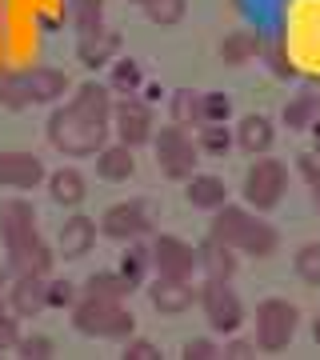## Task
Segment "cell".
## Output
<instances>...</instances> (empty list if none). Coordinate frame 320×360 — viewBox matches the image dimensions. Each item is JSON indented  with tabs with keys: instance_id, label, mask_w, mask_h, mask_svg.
I'll use <instances>...</instances> for the list:
<instances>
[{
	"instance_id": "ba28073f",
	"label": "cell",
	"mask_w": 320,
	"mask_h": 360,
	"mask_svg": "<svg viewBox=\"0 0 320 360\" xmlns=\"http://www.w3.org/2000/svg\"><path fill=\"white\" fill-rule=\"evenodd\" d=\"M196 300H200L205 321H208V328H212L217 336H232L244 324V304H241V296L229 288V281H212V276H205Z\"/></svg>"
},
{
	"instance_id": "c3c4849f",
	"label": "cell",
	"mask_w": 320,
	"mask_h": 360,
	"mask_svg": "<svg viewBox=\"0 0 320 360\" xmlns=\"http://www.w3.org/2000/svg\"><path fill=\"white\" fill-rule=\"evenodd\" d=\"M312 205H316V212H320V184H312Z\"/></svg>"
},
{
	"instance_id": "5b68a950",
	"label": "cell",
	"mask_w": 320,
	"mask_h": 360,
	"mask_svg": "<svg viewBox=\"0 0 320 360\" xmlns=\"http://www.w3.org/2000/svg\"><path fill=\"white\" fill-rule=\"evenodd\" d=\"M241 193H244V205L252 212H272L284 200V193H288V168H284V160H272V156L252 160L248 172H244Z\"/></svg>"
},
{
	"instance_id": "9c48e42d",
	"label": "cell",
	"mask_w": 320,
	"mask_h": 360,
	"mask_svg": "<svg viewBox=\"0 0 320 360\" xmlns=\"http://www.w3.org/2000/svg\"><path fill=\"white\" fill-rule=\"evenodd\" d=\"M113 132L116 141L128 144V148H141V144H153V104L144 101V96H120V101L113 104Z\"/></svg>"
},
{
	"instance_id": "277c9868",
	"label": "cell",
	"mask_w": 320,
	"mask_h": 360,
	"mask_svg": "<svg viewBox=\"0 0 320 360\" xmlns=\"http://www.w3.org/2000/svg\"><path fill=\"white\" fill-rule=\"evenodd\" d=\"M72 328L92 340H128L136 333V316H132V309H124V300L80 296L72 304Z\"/></svg>"
},
{
	"instance_id": "cb8c5ba5",
	"label": "cell",
	"mask_w": 320,
	"mask_h": 360,
	"mask_svg": "<svg viewBox=\"0 0 320 360\" xmlns=\"http://www.w3.org/2000/svg\"><path fill=\"white\" fill-rule=\"evenodd\" d=\"M168 112H172V124H180V129H200L205 124V92L177 89L168 96Z\"/></svg>"
},
{
	"instance_id": "8d00e7d4",
	"label": "cell",
	"mask_w": 320,
	"mask_h": 360,
	"mask_svg": "<svg viewBox=\"0 0 320 360\" xmlns=\"http://www.w3.org/2000/svg\"><path fill=\"white\" fill-rule=\"evenodd\" d=\"M80 300V292H77V284L72 281H52L49 276V309H56V312H72V304Z\"/></svg>"
},
{
	"instance_id": "d4e9b609",
	"label": "cell",
	"mask_w": 320,
	"mask_h": 360,
	"mask_svg": "<svg viewBox=\"0 0 320 360\" xmlns=\"http://www.w3.org/2000/svg\"><path fill=\"white\" fill-rule=\"evenodd\" d=\"M68 104H77L80 112H89V116H96V120H108V124H113V104L116 101H113V89L101 84V80H84Z\"/></svg>"
},
{
	"instance_id": "ac0fdd59",
	"label": "cell",
	"mask_w": 320,
	"mask_h": 360,
	"mask_svg": "<svg viewBox=\"0 0 320 360\" xmlns=\"http://www.w3.org/2000/svg\"><path fill=\"white\" fill-rule=\"evenodd\" d=\"M232 141H236V148L248 156H264L272 148V141H276V129H272L269 116L260 112H248L236 120V129H232Z\"/></svg>"
},
{
	"instance_id": "7c38bea8",
	"label": "cell",
	"mask_w": 320,
	"mask_h": 360,
	"mask_svg": "<svg viewBox=\"0 0 320 360\" xmlns=\"http://www.w3.org/2000/svg\"><path fill=\"white\" fill-rule=\"evenodd\" d=\"M44 180H49V172H44V160L37 153H20V148H4L0 153V188L32 193Z\"/></svg>"
},
{
	"instance_id": "f35d334b",
	"label": "cell",
	"mask_w": 320,
	"mask_h": 360,
	"mask_svg": "<svg viewBox=\"0 0 320 360\" xmlns=\"http://www.w3.org/2000/svg\"><path fill=\"white\" fill-rule=\"evenodd\" d=\"M180 356L184 360H220V345L212 336H196V340H188V345L180 348Z\"/></svg>"
},
{
	"instance_id": "3957f363",
	"label": "cell",
	"mask_w": 320,
	"mask_h": 360,
	"mask_svg": "<svg viewBox=\"0 0 320 360\" xmlns=\"http://www.w3.org/2000/svg\"><path fill=\"white\" fill-rule=\"evenodd\" d=\"M108 132H113L108 120L80 112L77 104H60L49 116V144L64 156H96L108 144Z\"/></svg>"
},
{
	"instance_id": "681fc988",
	"label": "cell",
	"mask_w": 320,
	"mask_h": 360,
	"mask_svg": "<svg viewBox=\"0 0 320 360\" xmlns=\"http://www.w3.org/2000/svg\"><path fill=\"white\" fill-rule=\"evenodd\" d=\"M312 340H316V345H320V316H316V321H312Z\"/></svg>"
},
{
	"instance_id": "f907efd6",
	"label": "cell",
	"mask_w": 320,
	"mask_h": 360,
	"mask_svg": "<svg viewBox=\"0 0 320 360\" xmlns=\"http://www.w3.org/2000/svg\"><path fill=\"white\" fill-rule=\"evenodd\" d=\"M132 4H141V8H144V0H132Z\"/></svg>"
},
{
	"instance_id": "d6986e66",
	"label": "cell",
	"mask_w": 320,
	"mask_h": 360,
	"mask_svg": "<svg viewBox=\"0 0 320 360\" xmlns=\"http://www.w3.org/2000/svg\"><path fill=\"white\" fill-rule=\"evenodd\" d=\"M184 196H188L192 208H205V212H217L220 205H229V184L212 172H192L184 180Z\"/></svg>"
},
{
	"instance_id": "8992f818",
	"label": "cell",
	"mask_w": 320,
	"mask_h": 360,
	"mask_svg": "<svg viewBox=\"0 0 320 360\" xmlns=\"http://www.w3.org/2000/svg\"><path fill=\"white\" fill-rule=\"evenodd\" d=\"M153 153H156L160 176H168V180H188L196 172V165H200V148L188 136V129H180V124H168V129L153 132Z\"/></svg>"
},
{
	"instance_id": "8fae6325",
	"label": "cell",
	"mask_w": 320,
	"mask_h": 360,
	"mask_svg": "<svg viewBox=\"0 0 320 360\" xmlns=\"http://www.w3.org/2000/svg\"><path fill=\"white\" fill-rule=\"evenodd\" d=\"M148 229H153V220H148V212H144L141 200H120V205H108V208H104V217H101V232L108 236V240H120V245L141 240Z\"/></svg>"
},
{
	"instance_id": "603a6c76",
	"label": "cell",
	"mask_w": 320,
	"mask_h": 360,
	"mask_svg": "<svg viewBox=\"0 0 320 360\" xmlns=\"http://www.w3.org/2000/svg\"><path fill=\"white\" fill-rule=\"evenodd\" d=\"M136 172V156L128 144H104L101 153H96V176L108 180V184H120V180H132Z\"/></svg>"
},
{
	"instance_id": "b9f144b4",
	"label": "cell",
	"mask_w": 320,
	"mask_h": 360,
	"mask_svg": "<svg viewBox=\"0 0 320 360\" xmlns=\"http://www.w3.org/2000/svg\"><path fill=\"white\" fill-rule=\"evenodd\" d=\"M260 348H256V340H244V336H232L229 345H220V356L224 360H248V356H256Z\"/></svg>"
},
{
	"instance_id": "5bb4252c",
	"label": "cell",
	"mask_w": 320,
	"mask_h": 360,
	"mask_svg": "<svg viewBox=\"0 0 320 360\" xmlns=\"http://www.w3.org/2000/svg\"><path fill=\"white\" fill-rule=\"evenodd\" d=\"M20 84H25V92H28L32 104H56V101H64V92L72 89L60 68H49V65L20 68Z\"/></svg>"
},
{
	"instance_id": "74e56055",
	"label": "cell",
	"mask_w": 320,
	"mask_h": 360,
	"mask_svg": "<svg viewBox=\"0 0 320 360\" xmlns=\"http://www.w3.org/2000/svg\"><path fill=\"white\" fill-rule=\"evenodd\" d=\"M120 360H160V348L153 345V340H144V336H128L124 348H120Z\"/></svg>"
},
{
	"instance_id": "2e32d148",
	"label": "cell",
	"mask_w": 320,
	"mask_h": 360,
	"mask_svg": "<svg viewBox=\"0 0 320 360\" xmlns=\"http://www.w3.org/2000/svg\"><path fill=\"white\" fill-rule=\"evenodd\" d=\"M96 220L84 217V212H72V217L60 224V232H56V252H60L64 260H80L89 257V248L96 245Z\"/></svg>"
},
{
	"instance_id": "44dd1931",
	"label": "cell",
	"mask_w": 320,
	"mask_h": 360,
	"mask_svg": "<svg viewBox=\"0 0 320 360\" xmlns=\"http://www.w3.org/2000/svg\"><path fill=\"white\" fill-rule=\"evenodd\" d=\"M44 184H49L52 205L60 208H80L84 196H89V180L80 176V168H56V172H49Z\"/></svg>"
},
{
	"instance_id": "83f0119b",
	"label": "cell",
	"mask_w": 320,
	"mask_h": 360,
	"mask_svg": "<svg viewBox=\"0 0 320 360\" xmlns=\"http://www.w3.org/2000/svg\"><path fill=\"white\" fill-rule=\"evenodd\" d=\"M132 292L136 288L120 276V269H101L84 281V296H101V300H128Z\"/></svg>"
},
{
	"instance_id": "1f68e13d",
	"label": "cell",
	"mask_w": 320,
	"mask_h": 360,
	"mask_svg": "<svg viewBox=\"0 0 320 360\" xmlns=\"http://www.w3.org/2000/svg\"><path fill=\"white\" fill-rule=\"evenodd\" d=\"M184 13H188V0H144V16H148L153 25H160V28L180 25Z\"/></svg>"
},
{
	"instance_id": "ffe728a7",
	"label": "cell",
	"mask_w": 320,
	"mask_h": 360,
	"mask_svg": "<svg viewBox=\"0 0 320 360\" xmlns=\"http://www.w3.org/2000/svg\"><path fill=\"white\" fill-rule=\"evenodd\" d=\"M196 260H200V272L212 276V281H232L236 269H241V260H236V248H229L224 240L217 236H208L205 245L196 248Z\"/></svg>"
},
{
	"instance_id": "60d3db41",
	"label": "cell",
	"mask_w": 320,
	"mask_h": 360,
	"mask_svg": "<svg viewBox=\"0 0 320 360\" xmlns=\"http://www.w3.org/2000/svg\"><path fill=\"white\" fill-rule=\"evenodd\" d=\"M16 321H20V316H16L13 309L0 312V352H13L16 340H20V328H16Z\"/></svg>"
},
{
	"instance_id": "4fadbf2b",
	"label": "cell",
	"mask_w": 320,
	"mask_h": 360,
	"mask_svg": "<svg viewBox=\"0 0 320 360\" xmlns=\"http://www.w3.org/2000/svg\"><path fill=\"white\" fill-rule=\"evenodd\" d=\"M8 309L20 321H32L49 309V276H13L8 284Z\"/></svg>"
},
{
	"instance_id": "6da1fadb",
	"label": "cell",
	"mask_w": 320,
	"mask_h": 360,
	"mask_svg": "<svg viewBox=\"0 0 320 360\" xmlns=\"http://www.w3.org/2000/svg\"><path fill=\"white\" fill-rule=\"evenodd\" d=\"M0 240L8 252V272L13 276H49L52 272V248L37 229V212L28 200H4L0 205Z\"/></svg>"
},
{
	"instance_id": "d590c367",
	"label": "cell",
	"mask_w": 320,
	"mask_h": 360,
	"mask_svg": "<svg viewBox=\"0 0 320 360\" xmlns=\"http://www.w3.org/2000/svg\"><path fill=\"white\" fill-rule=\"evenodd\" d=\"M229 120H232L229 92H205V124H229Z\"/></svg>"
},
{
	"instance_id": "ab89813d",
	"label": "cell",
	"mask_w": 320,
	"mask_h": 360,
	"mask_svg": "<svg viewBox=\"0 0 320 360\" xmlns=\"http://www.w3.org/2000/svg\"><path fill=\"white\" fill-rule=\"evenodd\" d=\"M260 52L269 56V68H272V77H281V80H293V77H296V65L288 60V56H284V49H281V44H264Z\"/></svg>"
},
{
	"instance_id": "f546056e",
	"label": "cell",
	"mask_w": 320,
	"mask_h": 360,
	"mask_svg": "<svg viewBox=\"0 0 320 360\" xmlns=\"http://www.w3.org/2000/svg\"><path fill=\"white\" fill-rule=\"evenodd\" d=\"M312 120H316V96L300 92V96H293V101L284 104V129H288V132L312 129Z\"/></svg>"
},
{
	"instance_id": "4316f807",
	"label": "cell",
	"mask_w": 320,
	"mask_h": 360,
	"mask_svg": "<svg viewBox=\"0 0 320 360\" xmlns=\"http://www.w3.org/2000/svg\"><path fill=\"white\" fill-rule=\"evenodd\" d=\"M108 89L120 92V96H132V92L144 89V68L136 56H116L108 65Z\"/></svg>"
},
{
	"instance_id": "4dcf8cb0",
	"label": "cell",
	"mask_w": 320,
	"mask_h": 360,
	"mask_svg": "<svg viewBox=\"0 0 320 360\" xmlns=\"http://www.w3.org/2000/svg\"><path fill=\"white\" fill-rule=\"evenodd\" d=\"M232 144L236 141H232L229 124H200V129H196V148H200L205 156H224Z\"/></svg>"
},
{
	"instance_id": "ee69618b",
	"label": "cell",
	"mask_w": 320,
	"mask_h": 360,
	"mask_svg": "<svg viewBox=\"0 0 320 360\" xmlns=\"http://www.w3.org/2000/svg\"><path fill=\"white\" fill-rule=\"evenodd\" d=\"M37 28H40V32H56V28H64V13H60V16L37 13Z\"/></svg>"
},
{
	"instance_id": "f6af8a7d",
	"label": "cell",
	"mask_w": 320,
	"mask_h": 360,
	"mask_svg": "<svg viewBox=\"0 0 320 360\" xmlns=\"http://www.w3.org/2000/svg\"><path fill=\"white\" fill-rule=\"evenodd\" d=\"M308 132H312V153H316V160H320V116L312 120V129Z\"/></svg>"
},
{
	"instance_id": "7dc6e473",
	"label": "cell",
	"mask_w": 320,
	"mask_h": 360,
	"mask_svg": "<svg viewBox=\"0 0 320 360\" xmlns=\"http://www.w3.org/2000/svg\"><path fill=\"white\" fill-rule=\"evenodd\" d=\"M8 276H13V272H8V269H0V296L8 292V284H13V281H8Z\"/></svg>"
},
{
	"instance_id": "e0dca14e",
	"label": "cell",
	"mask_w": 320,
	"mask_h": 360,
	"mask_svg": "<svg viewBox=\"0 0 320 360\" xmlns=\"http://www.w3.org/2000/svg\"><path fill=\"white\" fill-rule=\"evenodd\" d=\"M120 56V32H113V28H96V32H84V37L77 40V60L84 68H108Z\"/></svg>"
},
{
	"instance_id": "836d02e7",
	"label": "cell",
	"mask_w": 320,
	"mask_h": 360,
	"mask_svg": "<svg viewBox=\"0 0 320 360\" xmlns=\"http://www.w3.org/2000/svg\"><path fill=\"white\" fill-rule=\"evenodd\" d=\"M293 269H296V276H300L305 284L320 288V245H316V240H308V245H300V248H296Z\"/></svg>"
},
{
	"instance_id": "bcb514c9",
	"label": "cell",
	"mask_w": 320,
	"mask_h": 360,
	"mask_svg": "<svg viewBox=\"0 0 320 360\" xmlns=\"http://www.w3.org/2000/svg\"><path fill=\"white\" fill-rule=\"evenodd\" d=\"M305 92L320 101V77H308V80H305Z\"/></svg>"
},
{
	"instance_id": "7402d4cb",
	"label": "cell",
	"mask_w": 320,
	"mask_h": 360,
	"mask_svg": "<svg viewBox=\"0 0 320 360\" xmlns=\"http://www.w3.org/2000/svg\"><path fill=\"white\" fill-rule=\"evenodd\" d=\"M260 49H264V37H260L256 28H232V32H224V40H220V60L232 65V68H241V65H248V60H256Z\"/></svg>"
},
{
	"instance_id": "7bdbcfd3",
	"label": "cell",
	"mask_w": 320,
	"mask_h": 360,
	"mask_svg": "<svg viewBox=\"0 0 320 360\" xmlns=\"http://www.w3.org/2000/svg\"><path fill=\"white\" fill-rule=\"evenodd\" d=\"M296 172L305 176L308 188H312V184H320V160H316V153H300V156H296Z\"/></svg>"
},
{
	"instance_id": "7a4b0ae2",
	"label": "cell",
	"mask_w": 320,
	"mask_h": 360,
	"mask_svg": "<svg viewBox=\"0 0 320 360\" xmlns=\"http://www.w3.org/2000/svg\"><path fill=\"white\" fill-rule=\"evenodd\" d=\"M208 236L224 240L229 248H236L241 257H256L269 260L276 248H281V232L272 229L269 220H260V212H252L248 205H220L212 212V224H208Z\"/></svg>"
},
{
	"instance_id": "d6a6232c",
	"label": "cell",
	"mask_w": 320,
	"mask_h": 360,
	"mask_svg": "<svg viewBox=\"0 0 320 360\" xmlns=\"http://www.w3.org/2000/svg\"><path fill=\"white\" fill-rule=\"evenodd\" d=\"M28 92L25 84H20V72H13V68H0V108H13V112H20V108H28Z\"/></svg>"
},
{
	"instance_id": "9a60e30c",
	"label": "cell",
	"mask_w": 320,
	"mask_h": 360,
	"mask_svg": "<svg viewBox=\"0 0 320 360\" xmlns=\"http://www.w3.org/2000/svg\"><path fill=\"white\" fill-rule=\"evenodd\" d=\"M192 300H196V288L192 281H180V276H160L156 272V281L148 284V304L156 312H168V316H177V312H188Z\"/></svg>"
},
{
	"instance_id": "484cf974",
	"label": "cell",
	"mask_w": 320,
	"mask_h": 360,
	"mask_svg": "<svg viewBox=\"0 0 320 360\" xmlns=\"http://www.w3.org/2000/svg\"><path fill=\"white\" fill-rule=\"evenodd\" d=\"M64 20L77 28V37L104 28V0H64Z\"/></svg>"
},
{
	"instance_id": "e575fe53",
	"label": "cell",
	"mask_w": 320,
	"mask_h": 360,
	"mask_svg": "<svg viewBox=\"0 0 320 360\" xmlns=\"http://www.w3.org/2000/svg\"><path fill=\"white\" fill-rule=\"evenodd\" d=\"M52 352H56V345L44 333H32V336H20L16 340V356L20 360H49Z\"/></svg>"
},
{
	"instance_id": "f1b7e54d",
	"label": "cell",
	"mask_w": 320,
	"mask_h": 360,
	"mask_svg": "<svg viewBox=\"0 0 320 360\" xmlns=\"http://www.w3.org/2000/svg\"><path fill=\"white\" fill-rule=\"evenodd\" d=\"M153 272V245H141V240H128L124 257H120V276H124L132 288H141Z\"/></svg>"
},
{
	"instance_id": "30bf717a",
	"label": "cell",
	"mask_w": 320,
	"mask_h": 360,
	"mask_svg": "<svg viewBox=\"0 0 320 360\" xmlns=\"http://www.w3.org/2000/svg\"><path fill=\"white\" fill-rule=\"evenodd\" d=\"M153 269L160 276H180V281H192L200 272V260H196V248L180 236H168L160 232L153 240Z\"/></svg>"
},
{
	"instance_id": "52a82bcc",
	"label": "cell",
	"mask_w": 320,
	"mask_h": 360,
	"mask_svg": "<svg viewBox=\"0 0 320 360\" xmlns=\"http://www.w3.org/2000/svg\"><path fill=\"white\" fill-rule=\"evenodd\" d=\"M296 328H300L296 304H288V300H281V296L256 304V336L252 340H256L260 352H284V348L293 345Z\"/></svg>"
}]
</instances>
